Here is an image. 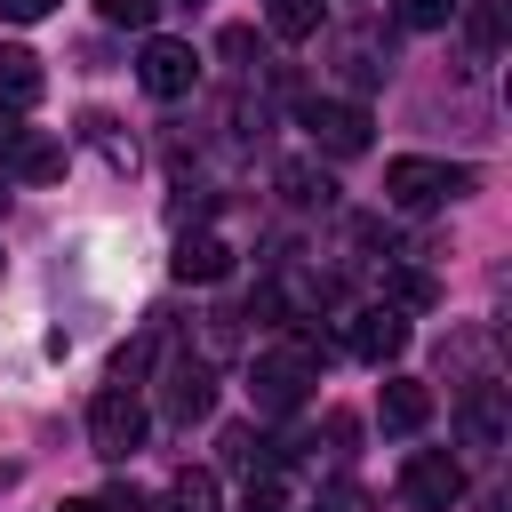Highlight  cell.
Instances as JSON below:
<instances>
[{
  "mask_svg": "<svg viewBox=\"0 0 512 512\" xmlns=\"http://www.w3.org/2000/svg\"><path fill=\"white\" fill-rule=\"evenodd\" d=\"M56 0H0V16H16V24H40Z\"/></svg>",
  "mask_w": 512,
  "mask_h": 512,
  "instance_id": "cell-21",
  "label": "cell"
},
{
  "mask_svg": "<svg viewBox=\"0 0 512 512\" xmlns=\"http://www.w3.org/2000/svg\"><path fill=\"white\" fill-rule=\"evenodd\" d=\"M392 8H400V24H408V32H440L464 0H392Z\"/></svg>",
  "mask_w": 512,
  "mask_h": 512,
  "instance_id": "cell-17",
  "label": "cell"
},
{
  "mask_svg": "<svg viewBox=\"0 0 512 512\" xmlns=\"http://www.w3.org/2000/svg\"><path fill=\"white\" fill-rule=\"evenodd\" d=\"M304 128H312V144H320L328 160H352V152H368V104L312 96V104H304Z\"/></svg>",
  "mask_w": 512,
  "mask_h": 512,
  "instance_id": "cell-4",
  "label": "cell"
},
{
  "mask_svg": "<svg viewBox=\"0 0 512 512\" xmlns=\"http://www.w3.org/2000/svg\"><path fill=\"white\" fill-rule=\"evenodd\" d=\"M0 488H16V464H0Z\"/></svg>",
  "mask_w": 512,
  "mask_h": 512,
  "instance_id": "cell-23",
  "label": "cell"
},
{
  "mask_svg": "<svg viewBox=\"0 0 512 512\" xmlns=\"http://www.w3.org/2000/svg\"><path fill=\"white\" fill-rule=\"evenodd\" d=\"M392 296H400V304H416V312H432V304H440V288H432L424 272H392Z\"/></svg>",
  "mask_w": 512,
  "mask_h": 512,
  "instance_id": "cell-18",
  "label": "cell"
},
{
  "mask_svg": "<svg viewBox=\"0 0 512 512\" xmlns=\"http://www.w3.org/2000/svg\"><path fill=\"white\" fill-rule=\"evenodd\" d=\"M136 80H144L152 96H184V88L200 80V56H192V40H144V56H136Z\"/></svg>",
  "mask_w": 512,
  "mask_h": 512,
  "instance_id": "cell-8",
  "label": "cell"
},
{
  "mask_svg": "<svg viewBox=\"0 0 512 512\" xmlns=\"http://www.w3.org/2000/svg\"><path fill=\"white\" fill-rule=\"evenodd\" d=\"M320 384V344L312 336H296V344H280V352H256V408L264 416H288V408H304V392Z\"/></svg>",
  "mask_w": 512,
  "mask_h": 512,
  "instance_id": "cell-1",
  "label": "cell"
},
{
  "mask_svg": "<svg viewBox=\"0 0 512 512\" xmlns=\"http://www.w3.org/2000/svg\"><path fill=\"white\" fill-rule=\"evenodd\" d=\"M56 512H112V504H104V496H64Z\"/></svg>",
  "mask_w": 512,
  "mask_h": 512,
  "instance_id": "cell-22",
  "label": "cell"
},
{
  "mask_svg": "<svg viewBox=\"0 0 512 512\" xmlns=\"http://www.w3.org/2000/svg\"><path fill=\"white\" fill-rule=\"evenodd\" d=\"M312 512H336V504H312Z\"/></svg>",
  "mask_w": 512,
  "mask_h": 512,
  "instance_id": "cell-24",
  "label": "cell"
},
{
  "mask_svg": "<svg viewBox=\"0 0 512 512\" xmlns=\"http://www.w3.org/2000/svg\"><path fill=\"white\" fill-rule=\"evenodd\" d=\"M464 184H472V168H448V160H416V152L384 168V200H392V208H408V216H416V208H440V200H456Z\"/></svg>",
  "mask_w": 512,
  "mask_h": 512,
  "instance_id": "cell-3",
  "label": "cell"
},
{
  "mask_svg": "<svg viewBox=\"0 0 512 512\" xmlns=\"http://www.w3.org/2000/svg\"><path fill=\"white\" fill-rule=\"evenodd\" d=\"M280 192H288L296 208H312V200H328V176H320L312 160H288V168H280Z\"/></svg>",
  "mask_w": 512,
  "mask_h": 512,
  "instance_id": "cell-16",
  "label": "cell"
},
{
  "mask_svg": "<svg viewBox=\"0 0 512 512\" xmlns=\"http://www.w3.org/2000/svg\"><path fill=\"white\" fill-rule=\"evenodd\" d=\"M264 16H272L280 40H312V32H320V0H272Z\"/></svg>",
  "mask_w": 512,
  "mask_h": 512,
  "instance_id": "cell-15",
  "label": "cell"
},
{
  "mask_svg": "<svg viewBox=\"0 0 512 512\" xmlns=\"http://www.w3.org/2000/svg\"><path fill=\"white\" fill-rule=\"evenodd\" d=\"M32 104H40V56L0 48V112H32Z\"/></svg>",
  "mask_w": 512,
  "mask_h": 512,
  "instance_id": "cell-10",
  "label": "cell"
},
{
  "mask_svg": "<svg viewBox=\"0 0 512 512\" xmlns=\"http://www.w3.org/2000/svg\"><path fill=\"white\" fill-rule=\"evenodd\" d=\"M96 16H104V24H152L160 0H96Z\"/></svg>",
  "mask_w": 512,
  "mask_h": 512,
  "instance_id": "cell-20",
  "label": "cell"
},
{
  "mask_svg": "<svg viewBox=\"0 0 512 512\" xmlns=\"http://www.w3.org/2000/svg\"><path fill=\"white\" fill-rule=\"evenodd\" d=\"M232 272V248L216 232H184L176 240V280H224Z\"/></svg>",
  "mask_w": 512,
  "mask_h": 512,
  "instance_id": "cell-11",
  "label": "cell"
},
{
  "mask_svg": "<svg viewBox=\"0 0 512 512\" xmlns=\"http://www.w3.org/2000/svg\"><path fill=\"white\" fill-rule=\"evenodd\" d=\"M400 496H408L416 512H448V504L464 496V464L440 456V448H416V456L400 464Z\"/></svg>",
  "mask_w": 512,
  "mask_h": 512,
  "instance_id": "cell-6",
  "label": "cell"
},
{
  "mask_svg": "<svg viewBox=\"0 0 512 512\" xmlns=\"http://www.w3.org/2000/svg\"><path fill=\"white\" fill-rule=\"evenodd\" d=\"M344 344L368 360V368H384V360H400L408 352V320H400V304H368V312H352V328H344Z\"/></svg>",
  "mask_w": 512,
  "mask_h": 512,
  "instance_id": "cell-7",
  "label": "cell"
},
{
  "mask_svg": "<svg viewBox=\"0 0 512 512\" xmlns=\"http://www.w3.org/2000/svg\"><path fill=\"white\" fill-rule=\"evenodd\" d=\"M144 432H152V416H144V400H136L128 384H112V392L88 400V440H96V456L128 464V456L144 448Z\"/></svg>",
  "mask_w": 512,
  "mask_h": 512,
  "instance_id": "cell-2",
  "label": "cell"
},
{
  "mask_svg": "<svg viewBox=\"0 0 512 512\" xmlns=\"http://www.w3.org/2000/svg\"><path fill=\"white\" fill-rule=\"evenodd\" d=\"M208 408H216V376H208V360L176 352V360L160 368V416H168V424H200Z\"/></svg>",
  "mask_w": 512,
  "mask_h": 512,
  "instance_id": "cell-5",
  "label": "cell"
},
{
  "mask_svg": "<svg viewBox=\"0 0 512 512\" xmlns=\"http://www.w3.org/2000/svg\"><path fill=\"white\" fill-rule=\"evenodd\" d=\"M160 512H224V504H216V480L208 472H176L160 488Z\"/></svg>",
  "mask_w": 512,
  "mask_h": 512,
  "instance_id": "cell-13",
  "label": "cell"
},
{
  "mask_svg": "<svg viewBox=\"0 0 512 512\" xmlns=\"http://www.w3.org/2000/svg\"><path fill=\"white\" fill-rule=\"evenodd\" d=\"M424 416H432V392H424L416 376H392V384L376 392V424H384V432H424Z\"/></svg>",
  "mask_w": 512,
  "mask_h": 512,
  "instance_id": "cell-9",
  "label": "cell"
},
{
  "mask_svg": "<svg viewBox=\"0 0 512 512\" xmlns=\"http://www.w3.org/2000/svg\"><path fill=\"white\" fill-rule=\"evenodd\" d=\"M456 416H464V440H472V448H496V440H504V400H496V384H472Z\"/></svg>",
  "mask_w": 512,
  "mask_h": 512,
  "instance_id": "cell-12",
  "label": "cell"
},
{
  "mask_svg": "<svg viewBox=\"0 0 512 512\" xmlns=\"http://www.w3.org/2000/svg\"><path fill=\"white\" fill-rule=\"evenodd\" d=\"M16 176H32V184L64 176V144H48V136H24V144H16Z\"/></svg>",
  "mask_w": 512,
  "mask_h": 512,
  "instance_id": "cell-14",
  "label": "cell"
},
{
  "mask_svg": "<svg viewBox=\"0 0 512 512\" xmlns=\"http://www.w3.org/2000/svg\"><path fill=\"white\" fill-rule=\"evenodd\" d=\"M240 512H288V488L264 472V480H248V496H240Z\"/></svg>",
  "mask_w": 512,
  "mask_h": 512,
  "instance_id": "cell-19",
  "label": "cell"
}]
</instances>
